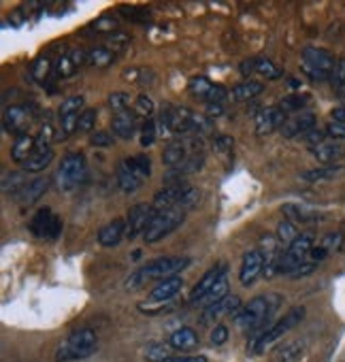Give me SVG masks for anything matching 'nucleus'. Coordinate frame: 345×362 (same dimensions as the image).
Instances as JSON below:
<instances>
[{
	"label": "nucleus",
	"instance_id": "obj_1",
	"mask_svg": "<svg viewBox=\"0 0 345 362\" xmlns=\"http://www.w3.org/2000/svg\"><path fill=\"white\" fill-rule=\"evenodd\" d=\"M188 264H190V260L181 258V256H166V258H158V260L145 264L143 269L135 271L131 277H128L126 288L128 290H137L149 280H158V282L170 280V277H177V273L183 271Z\"/></svg>",
	"mask_w": 345,
	"mask_h": 362
},
{
	"label": "nucleus",
	"instance_id": "obj_2",
	"mask_svg": "<svg viewBox=\"0 0 345 362\" xmlns=\"http://www.w3.org/2000/svg\"><path fill=\"white\" fill-rule=\"evenodd\" d=\"M282 305V296L277 294H263L256 296L247 305H243L241 313L236 315V326L243 330H256L273 317V313Z\"/></svg>",
	"mask_w": 345,
	"mask_h": 362
},
{
	"label": "nucleus",
	"instance_id": "obj_3",
	"mask_svg": "<svg viewBox=\"0 0 345 362\" xmlns=\"http://www.w3.org/2000/svg\"><path fill=\"white\" fill-rule=\"evenodd\" d=\"M303 317H305V307H294L292 311H288L282 319H279V322H275L271 328H267L263 335H258L256 339H252L249 346H247V354L249 356H260L263 352H267V348L277 343L279 339H284Z\"/></svg>",
	"mask_w": 345,
	"mask_h": 362
},
{
	"label": "nucleus",
	"instance_id": "obj_4",
	"mask_svg": "<svg viewBox=\"0 0 345 362\" xmlns=\"http://www.w3.org/2000/svg\"><path fill=\"white\" fill-rule=\"evenodd\" d=\"M98 350V337L92 328H79L64 339V343L56 350L58 362H75L90 358Z\"/></svg>",
	"mask_w": 345,
	"mask_h": 362
},
{
	"label": "nucleus",
	"instance_id": "obj_5",
	"mask_svg": "<svg viewBox=\"0 0 345 362\" xmlns=\"http://www.w3.org/2000/svg\"><path fill=\"white\" fill-rule=\"evenodd\" d=\"M303 73L311 81H331L337 60L331 52L326 49H318V47H305L303 49Z\"/></svg>",
	"mask_w": 345,
	"mask_h": 362
},
{
	"label": "nucleus",
	"instance_id": "obj_6",
	"mask_svg": "<svg viewBox=\"0 0 345 362\" xmlns=\"http://www.w3.org/2000/svg\"><path fill=\"white\" fill-rule=\"evenodd\" d=\"M188 213H183L181 209L177 207H170V209H162L156 213V218L152 220V224L147 226L145 234H143V239L145 243H158L160 239L168 237L170 232H175L183 220H186Z\"/></svg>",
	"mask_w": 345,
	"mask_h": 362
},
{
	"label": "nucleus",
	"instance_id": "obj_7",
	"mask_svg": "<svg viewBox=\"0 0 345 362\" xmlns=\"http://www.w3.org/2000/svg\"><path fill=\"white\" fill-rule=\"evenodd\" d=\"M85 175H88L85 158L81 154H67L60 162L56 183L62 192H73L85 181Z\"/></svg>",
	"mask_w": 345,
	"mask_h": 362
},
{
	"label": "nucleus",
	"instance_id": "obj_8",
	"mask_svg": "<svg viewBox=\"0 0 345 362\" xmlns=\"http://www.w3.org/2000/svg\"><path fill=\"white\" fill-rule=\"evenodd\" d=\"M313 237L311 234H298V239L292 241L286 251H282V258L277 262V271L282 275H290L296 267H300L305 262V258H309V253L313 249Z\"/></svg>",
	"mask_w": 345,
	"mask_h": 362
},
{
	"label": "nucleus",
	"instance_id": "obj_9",
	"mask_svg": "<svg viewBox=\"0 0 345 362\" xmlns=\"http://www.w3.org/2000/svg\"><path fill=\"white\" fill-rule=\"evenodd\" d=\"M30 232L38 239L56 241L60 237V232H62V220L49 207H43L34 213L32 220H30Z\"/></svg>",
	"mask_w": 345,
	"mask_h": 362
},
{
	"label": "nucleus",
	"instance_id": "obj_10",
	"mask_svg": "<svg viewBox=\"0 0 345 362\" xmlns=\"http://www.w3.org/2000/svg\"><path fill=\"white\" fill-rule=\"evenodd\" d=\"M156 213L158 211L154 209V205L139 203V205L131 207V211H128V220H126V237L135 239V237H139V234H145L147 226L156 218Z\"/></svg>",
	"mask_w": 345,
	"mask_h": 362
},
{
	"label": "nucleus",
	"instance_id": "obj_11",
	"mask_svg": "<svg viewBox=\"0 0 345 362\" xmlns=\"http://www.w3.org/2000/svg\"><path fill=\"white\" fill-rule=\"evenodd\" d=\"M282 213L286 216V220L294 222V224H320V222H324L326 218V213L324 211H320L311 205H305V203H286L282 207Z\"/></svg>",
	"mask_w": 345,
	"mask_h": 362
},
{
	"label": "nucleus",
	"instance_id": "obj_12",
	"mask_svg": "<svg viewBox=\"0 0 345 362\" xmlns=\"http://www.w3.org/2000/svg\"><path fill=\"white\" fill-rule=\"evenodd\" d=\"M286 111L282 106H267L260 113L256 115V135H271L275 131H282V126L286 124Z\"/></svg>",
	"mask_w": 345,
	"mask_h": 362
},
{
	"label": "nucleus",
	"instance_id": "obj_13",
	"mask_svg": "<svg viewBox=\"0 0 345 362\" xmlns=\"http://www.w3.org/2000/svg\"><path fill=\"white\" fill-rule=\"evenodd\" d=\"M83 64H88V52L83 49H71L69 54L60 56V60L56 62L54 67V73L58 79H67V77H73L79 67H83Z\"/></svg>",
	"mask_w": 345,
	"mask_h": 362
},
{
	"label": "nucleus",
	"instance_id": "obj_14",
	"mask_svg": "<svg viewBox=\"0 0 345 362\" xmlns=\"http://www.w3.org/2000/svg\"><path fill=\"white\" fill-rule=\"evenodd\" d=\"M224 275H226V267H224V264L209 269V271L201 277V280L197 282V286L192 288V292H190V303H201V301H205V296L213 290V286L218 284Z\"/></svg>",
	"mask_w": 345,
	"mask_h": 362
},
{
	"label": "nucleus",
	"instance_id": "obj_15",
	"mask_svg": "<svg viewBox=\"0 0 345 362\" xmlns=\"http://www.w3.org/2000/svg\"><path fill=\"white\" fill-rule=\"evenodd\" d=\"M241 309H243V307H241L239 296H226V298H222L220 303L205 307L201 319H203V324H211V322H218V319H220L222 315H230V313H236V315H239Z\"/></svg>",
	"mask_w": 345,
	"mask_h": 362
},
{
	"label": "nucleus",
	"instance_id": "obj_16",
	"mask_svg": "<svg viewBox=\"0 0 345 362\" xmlns=\"http://www.w3.org/2000/svg\"><path fill=\"white\" fill-rule=\"evenodd\" d=\"M265 269V256L260 249H252L243 256L241 262V271H239V280L243 286H249L258 280V275L263 273Z\"/></svg>",
	"mask_w": 345,
	"mask_h": 362
},
{
	"label": "nucleus",
	"instance_id": "obj_17",
	"mask_svg": "<svg viewBox=\"0 0 345 362\" xmlns=\"http://www.w3.org/2000/svg\"><path fill=\"white\" fill-rule=\"evenodd\" d=\"M313 128H315V115L305 111V113H296V115L288 117L279 133H282V137H286V139H294V137L311 133Z\"/></svg>",
	"mask_w": 345,
	"mask_h": 362
},
{
	"label": "nucleus",
	"instance_id": "obj_18",
	"mask_svg": "<svg viewBox=\"0 0 345 362\" xmlns=\"http://www.w3.org/2000/svg\"><path fill=\"white\" fill-rule=\"evenodd\" d=\"M190 190L188 183L183 181H175L170 185H164V190H160L158 194L154 196V209L156 211H162V209H170V207H177V203L183 199V194Z\"/></svg>",
	"mask_w": 345,
	"mask_h": 362
},
{
	"label": "nucleus",
	"instance_id": "obj_19",
	"mask_svg": "<svg viewBox=\"0 0 345 362\" xmlns=\"http://www.w3.org/2000/svg\"><path fill=\"white\" fill-rule=\"evenodd\" d=\"M166 115V122L170 126L172 135H188L192 133V122H194V113L186 106H172V109L162 111Z\"/></svg>",
	"mask_w": 345,
	"mask_h": 362
},
{
	"label": "nucleus",
	"instance_id": "obj_20",
	"mask_svg": "<svg viewBox=\"0 0 345 362\" xmlns=\"http://www.w3.org/2000/svg\"><path fill=\"white\" fill-rule=\"evenodd\" d=\"M341 243H343V234L341 232H331L326 234V237H322V241L318 245H313L311 253H309V260L311 262H322V260H326L331 253L339 251L341 249Z\"/></svg>",
	"mask_w": 345,
	"mask_h": 362
},
{
	"label": "nucleus",
	"instance_id": "obj_21",
	"mask_svg": "<svg viewBox=\"0 0 345 362\" xmlns=\"http://www.w3.org/2000/svg\"><path fill=\"white\" fill-rule=\"evenodd\" d=\"M181 288H183V280L179 275L170 277V280H164V282H158V286L149 292V303H166L170 298H175Z\"/></svg>",
	"mask_w": 345,
	"mask_h": 362
},
{
	"label": "nucleus",
	"instance_id": "obj_22",
	"mask_svg": "<svg viewBox=\"0 0 345 362\" xmlns=\"http://www.w3.org/2000/svg\"><path fill=\"white\" fill-rule=\"evenodd\" d=\"M311 154L322 164H337L345 156V147L341 143H337V141H324L320 145H313Z\"/></svg>",
	"mask_w": 345,
	"mask_h": 362
},
{
	"label": "nucleus",
	"instance_id": "obj_23",
	"mask_svg": "<svg viewBox=\"0 0 345 362\" xmlns=\"http://www.w3.org/2000/svg\"><path fill=\"white\" fill-rule=\"evenodd\" d=\"M28 124V113L24 106H19V104H13L9 106V109H5V115H3V128L7 133L11 135H19V133H24V128ZM21 137V135H19Z\"/></svg>",
	"mask_w": 345,
	"mask_h": 362
},
{
	"label": "nucleus",
	"instance_id": "obj_24",
	"mask_svg": "<svg viewBox=\"0 0 345 362\" xmlns=\"http://www.w3.org/2000/svg\"><path fill=\"white\" fill-rule=\"evenodd\" d=\"M126 237V220H113L98 230V243L102 247H115Z\"/></svg>",
	"mask_w": 345,
	"mask_h": 362
},
{
	"label": "nucleus",
	"instance_id": "obj_25",
	"mask_svg": "<svg viewBox=\"0 0 345 362\" xmlns=\"http://www.w3.org/2000/svg\"><path fill=\"white\" fill-rule=\"evenodd\" d=\"M345 173V166L341 164H320L315 168H309L305 173H300L305 181L309 183H318V181H331V179H337Z\"/></svg>",
	"mask_w": 345,
	"mask_h": 362
},
{
	"label": "nucleus",
	"instance_id": "obj_26",
	"mask_svg": "<svg viewBox=\"0 0 345 362\" xmlns=\"http://www.w3.org/2000/svg\"><path fill=\"white\" fill-rule=\"evenodd\" d=\"M186 160H188V143H186V141L175 139V141H170V143L164 147L162 162H164L168 168H177V166H181Z\"/></svg>",
	"mask_w": 345,
	"mask_h": 362
},
{
	"label": "nucleus",
	"instance_id": "obj_27",
	"mask_svg": "<svg viewBox=\"0 0 345 362\" xmlns=\"http://www.w3.org/2000/svg\"><path fill=\"white\" fill-rule=\"evenodd\" d=\"M137 122H139V117L135 115V111L118 113L111 122V131L120 139H133L137 133Z\"/></svg>",
	"mask_w": 345,
	"mask_h": 362
},
{
	"label": "nucleus",
	"instance_id": "obj_28",
	"mask_svg": "<svg viewBox=\"0 0 345 362\" xmlns=\"http://www.w3.org/2000/svg\"><path fill=\"white\" fill-rule=\"evenodd\" d=\"M47 188H49V179H47V177H36V179L28 181V185L21 190L15 199H17L21 205H34L43 194H45Z\"/></svg>",
	"mask_w": 345,
	"mask_h": 362
},
{
	"label": "nucleus",
	"instance_id": "obj_29",
	"mask_svg": "<svg viewBox=\"0 0 345 362\" xmlns=\"http://www.w3.org/2000/svg\"><path fill=\"white\" fill-rule=\"evenodd\" d=\"M34 152H36V141H34V137L21 135V137H17L15 145L11 147V160L24 166V164L32 158Z\"/></svg>",
	"mask_w": 345,
	"mask_h": 362
},
{
	"label": "nucleus",
	"instance_id": "obj_30",
	"mask_svg": "<svg viewBox=\"0 0 345 362\" xmlns=\"http://www.w3.org/2000/svg\"><path fill=\"white\" fill-rule=\"evenodd\" d=\"M168 346L172 350H177V352H190V350H194V348L199 346V337H197V332H194L192 328L183 326V328L175 330V332L168 337Z\"/></svg>",
	"mask_w": 345,
	"mask_h": 362
},
{
	"label": "nucleus",
	"instance_id": "obj_31",
	"mask_svg": "<svg viewBox=\"0 0 345 362\" xmlns=\"http://www.w3.org/2000/svg\"><path fill=\"white\" fill-rule=\"evenodd\" d=\"M141 183H143V179L126 162H122L118 166V185L122 192H126V194H135V192L141 188Z\"/></svg>",
	"mask_w": 345,
	"mask_h": 362
},
{
	"label": "nucleus",
	"instance_id": "obj_32",
	"mask_svg": "<svg viewBox=\"0 0 345 362\" xmlns=\"http://www.w3.org/2000/svg\"><path fill=\"white\" fill-rule=\"evenodd\" d=\"M203 162H205V156H203V154H194V156L188 158L181 166L170 168L168 173H166V179L181 181V177H186V175H190V173H197V170H201Z\"/></svg>",
	"mask_w": 345,
	"mask_h": 362
},
{
	"label": "nucleus",
	"instance_id": "obj_33",
	"mask_svg": "<svg viewBox=\"0 0 345 362\" xmlns=\"http://www.w3.org/2000/svg\"><path fill=\"white\" fill-rule=\"evenodd\" d=\"M26 170H11V173L3 175V194H13L17 196L21 190L28 185L26 181Z\"/></svg>",
	"mask_w": 345,
	"mask_h": 362
},
{
	"label": "nucleus",
	"instance_id": "obj_34",
	"mask_svg": "<svg viewBox=\"0 0 345 362\" xmlns=\"http://www.w3.org/2000/svg\"><path fill=\"white\" fill-rule=\"evenodd\" d=\"M263 90H265V85L260 83V81H256V79H245L243 83H239V85H234L232 88V98L234 100H252V98H256L258 94H263Z\"/></svg>",
	"mask_w": 345,
	"mask_h": 362
},
{
	"label": "nucleus",
	"instance_id": "obj_35",
	"mask_svg": "<svg viewBox=\"0 0 345 362\" xmlns=\"http://www.w3.org/2000/svg\"><path fill=\"white\" fill-rule=\"evenodd\" d=\"M54 149H45V152H34L32 158L24 164L26 173H41V170H45L52 162H54Z\"/></svg>",
	"mask_w": 345,
	"mask_h": 362
},
{
	"label": "nucleus",
	"instance_id": "obj_36",
	"mask_svg": "<svg viewBox=\"0 0 345 362\" xmlns=\"http://www.w3.org/2000/svg\"><path fill=\"white\" fill-rule=\"evenodd\" d=\"M115 60V54L109 47H92L88 52V64L96 69H104Z\"/></svg>",
	"mask_w": 345,
	"mask_h": 362
},
{
	"label": "nucleus",
	"instance_id": "obj_37",
	"mask_svg": "<svg viewBox=\"0 0 345 362\" xmlns=\"http://www.w3.org/2000/svg\"><path fill=\"white\" fill-rule=\"evenodd\" d=\"M188 88H190V94H192V96L203 98V100L207 102L209 94H211V92H213V88H215V83H211L207 77H192Z\"/></svg>",
	"mask_w": 345,
	"mask_h": 362
},
{
	"label": "nucleus",
	"instance_id": "obj_38",
	"mask_svg": "<svg viewBox=\"0 0 345 362\" xmlns=\"http://www.w3.org/2000/svg\"><path fill=\"white\" fill-rule=\"evenodd\" d=\"M124 162L131 166L141 179H147L149 175H152V160H149L147 154H139V156H133V158H126Z\"/></svg>",
	"mask_w": 345,
	"mask_h": 362
},
{
	"label": "nucleus",
	"instance_id": "obj_39",
	"mask_svg": "<svg viewBox=\"0 0 345 362\" xmlns=\"http://www.w3.org/2000/svg\"><path fill=\"white\" fill-rule=\"evenodd\" d=\"M275 237H277V241L282 243V245H290L292 241L298 239V228H296L294 222H290V220H282V222H279V226H277Z\"/></svg>",
	"mask_w": 345,
	"mask_h": 362
},
{
	"label": "nucleus",
	"instance_id": "obj_40",
	"mask_svg": "<svg viewBox=\"0 0 345 362\" xmlns=\"http://www.w3.org/2000/svg\"><path fill=\"white\" fill-rule=\"evenodd\" d=\"M54 71V64L47 56H41L32 62V67H30V75L34 81H45L49 77V73Z\"/></svg>",
	"mask_w": 345,
	"mask_h": 362
},
{
	"label": "nucleus",
	"instance_id": "obj_41",
	"mask_svg": "<svg viewBox=\"0 0 345 362\" xmlns=\"http://www.w3.org/2000/svg\"><path fill=\"white\" fill-rule=\"evenodd\" d=\"M254 73H258L260 77H267V79L282 77V69L275 67L271 60H265V58H254Z\"/></svg>",
	"mask_w": 345,
	"mask_h": 362
},
{
	"label": "nucleus",
	"instance_id": "obj_42",
	"mask_svg": "<svg viewBox=\"0 0 345 362\" xmlns=\"http://www.w3.org/2000/svg\"><path fill=\"white\" fill-rule=\"evenodd\" d=\"M56 139V131H54V126L47 122V124H43L41 126V131H38V137H34L36 141V152H45V149H52V143Z\"/></svg>",
	"mask_w": 345,
	"mask_h": 362
},
{
	"label": "nucleus",
	"instance_id": "obj_43",
	"mask_svg": "<svg viewBox=\"0 0 345 362\" xmlns=\"http://www.w3.org/2000/svg\"><path fill=\"white\" fill-rule=\"evenodd\" d=\"M309 100H311V96L309 94H292V96H286L282 102H279V106L288 113V111H298L300 113V109H305V106L309 104Z\"/></svg>",
	"mask_w": 345,
	"mask_h": 362
},
{
	"label": "nucleus",
	"instance_id": "obj_44",
	"mask_svg": "<svg viewBox=\"0 0 345 362\" xmlns=\"http://www.w3.org/2000/svg\"><path fill=\"white\" fill-rule=\"evenodd\" d=\"M228 296V280H226V275L222 277V280L213 286V290L205 296V305L203 307H209V305H215V303H220L222 298H226Z\"/></svg>",
	"mask_w": 345,
	"mask_h": 362
},
{
	"label": "nucleus",
	"instance_id": "obj_45",
	"mask_svg": "<svg viewBox=\"0 0 345 362\" xmlns=\"http://www.w3.org/2000/svg\"><path fill=\"white\" fill-rule=\"evenodd\" d=\"M303 354V343H286L275 352V362H294Z\"/></svg>",
	"mask_w": 345,
	"mask_h": 362
},
{
	"label": "nucleus",
	"instance_id": "obj_46",
	"mask_svg": "<svg viewBox=\"0 0 345 362\" xmlns=\"http://www.w3.org/2000/svg\"><path fill=\"white\" fill-rule=\"evenodd\" d=\"M131 104H135V102H133L131 94H126V92H113V94L109 96V106L113 109L115 115H118V113L131 111Z\"/></svg>",
	"mask_w": 345,
	"mask_h": 362
},
{
	"label": "nucleus",
	"instance_id": "obj_47",
	"mask_svg": "<svg viewBox=\"0 0 345 362\" xmlns=\"http://www.w3.org/2000/svg\"><path fill=\"white\" fill-rule=\"evenodd\" d=\"M170 346L168 343H154L145 350V360L149 362H166L170 358Z\"/></svg>",
	"mask_w": 345,
	"mask_h": 362
},
{
	"label": "nucleus",
	"instance_id": "obj_48",
	"mask_svg": "<svg viewBox=\"0 0 345 362\" xmlns=\"http://www.w3.org/2000/svg\"><path fill=\"white\" fill-rule=\"evenodd\" d=\"M154 109H156L154 100L149 98V96H145V94H141V96L135 100V104H133V111H135V115H137V117H145V120L152 117Z\"/></svg>",
	"mask_w": 345,
	"mask_h": 362
},
{
	"label": "nucleus",
	"instance_id": "obj_49",
	"mask_svg": "<svg viewBox=\"0 0 345 362\" xmlns=\"http://www.w3.org/2000/svg\"><path fill=\"white\" fill-rule=\"evenodd\" d=\"M158 139V126L154 120H147L141 128V147H152Z\"/></svg>",
	"mask_w": 345,
	"mask_h": 362
},
{
	"label": "nucleus",
	"instance_id": "obj_50",
	"mask_svg": "<svg viewBox=\"0 0 345 362\" xmlns=\"http://www.w3.org/2000/svg\"><path fill=\"white\" fill-rule=\"evenodd\" d=\"M85 104V98L79 94V96H71V98H67L62 104H60V111H58V115H69V113H83L81 111V106Z\"/></svg>",
	"mask_w": 345,
	"mask_h": 362
},
{
	"label": "nucleus",
	"instance_id": "obj_51",
	"mask_svg": "<svg viewBox=\"0 0 345 362\" xmlns=\"http://www.w3.org/2000/svg\"><path fill=\"white\" fill-rule=\"evenodd\" d=\"M199 201H201V192H199L197 188H192V185H190V190L183 194V199L177 203V209H181L183 213H188L190 209H194V207L199 205Z\"/></svg>",
	"mask_w": 345,
	"mask_h": 362
},
{
	"label": "nucleus",
	"instance_id": "obj_52",
	"mask_svg": "<svg viewBox=\"0 0 345 362\" xmlns=\"http://www.w3.org/2000/svg\"><path fill=\"white\" fill-rule=\"evenodd\" d=\"M94 124H96V109H83V113L79 115L77 131L79 133H92Z\"/></svg>",
	"mask_w": 345,
	"mask_h": 362
},
{
	"label": "nucleus",
	"instance_id": "obj_53",
	"mask_svg": "<svg viewBox=\"0 0 345 362\" xmlns=\"http://www.w3.org/2000/svg\"><path fill=\"white\" fill-rule=\"evenodd\" d=\"M79 115L81 113H69V115H60V128L64 137H69L77 131V124H79Z\"/></svg>",
	"mask_w": 345,
	"mask_h": 362
},
{
	"label": "nucleus",
	"instance_id": "obj_54",
	"mask_svg": "<svg viewBox=\"0 0 345 362\" xmlns=\"http://www.w3.org/2000/svg\"><path fill=\"white\" fill-rule=\"evenodd\" d=\"M92 28L96 30V32H100V34H104V32H113L115 28H118V21L111 17V15H102V17H98L94 24H92ZM115 34V32H113Z\"/></svg>",
	"mask_w": 345,
	"mask_h": 362
},
{
	"label": "nucleus",
	"instance_id": "obj_55",
	"mask_svg": "<svg viewBox=\"0 0 345 362\" xmlns=\"http://www.w3.org/2000/svg\"><path fill=\"white\" fill-rule=\"evenodd\" d=\"M113 141H115L113 135L107 131H96L90 135V145H94V147H111Z\"/></svg>",
	"mask_w": 345,
	"mask_h": 362
},
{
	"label": "nucleus",
	"instance_id": "obj_56",
	"mask_svg": "<svg viewBox=\"0 0 345 362\" xmlns=\"http://www.w3.org/2000/svg\"><path fill=\"white\" fill-rule=\"evenodd\" d=\"M324 133H326V137L333 139V141H345V124L331 122V124L324 128Z\"/></svg>",
	"mask_w": 345,
	"mask_h": 362
},
{
	"label": "nucleus",
	"instance_id": "obj_57",
	"mask_svg": "<svg viewBox=\"0 0 345 362\" xmlns=\"http://www.w3.org/2000/svg\"><path fill=\"white\" fill-rule=\"evenodd\" d=\"M228 341V328L224 324H218L211 330V343L213 346H224Z\"/></svg>",
	"mask_w": 345,
	"mask_h": 362
},
{
	"label": "nucleus",
	"instance_id": "obj_58",
	"mask_svg": "<svg viewBox=\"0 0 345 362\" xmlns=\"http://www.w3.org/2000/svg\"><path fill=\"white\" fill-rule=\"evenodd\" d=\"M315 262H303L300 267H296L288 277H292V280H298V277H307V275H311L313 271H315Z\"/></svg>",
	"mask_w": 345,
	"mask_h": 362
},
{
	"label": "nucleus",
	"instance_id": "obj_59",
	"mask_svg": "<svg viewBox=\"0 0 345 362\" xmlns=\"http://www.w3.org/2000/svg\"><path fill=\"white\" fill-rule=\"evenodd\" d=\"M333 85H337V88H341V85H345V60H339L337 67H335V73H333Z\"/></svg>",
	"mask_w": 345,
	"mask_h": 362
},
{
	"label": "nucleus",
	"instance_id": "obj_60",
	"mask_svg": "<svg viewBox=\"0 0 345 362\" xmlns=\"http://www.w3.org/2000/svg\"><path fill=\"white\" fill-rule=\"evenodd\" d=\"M234 141L226 135H220V137H215L213 141V147H215V152H228V149H232Z\"/></svg>",
	"mask_w": 345,
	"mask_h": 362
},
{
	"label": "nucleus",
	"instance_id": "obj_61",
	"mask_svg": "<svg viewBox=\"0 0 345 362\" xmlns=\"http://www.w3.org/2000/svg\"><path fill=\"white\" fill-rule=\"evenodd\" d=\"M166 362H207L205 356H170Z\"/></svg>",
	"mask_w": 345,
	"mask_h": 362
},
{
	"label": "nucleus",
	"instance_id": "obj_62",
	"mask_svg": "<svg viewBox=\"0 0 345 362\" xmlns=\"http://www.w3.org/2000/svg\"><path fill=\"white\" fill-rule=\"evenodd\" d=\"M331 117L333 122H339V124H345V104H339L331 111Z\"/></svg>",
	"mask_w": 345,
	"mask_h": 362
}]
</instances>
